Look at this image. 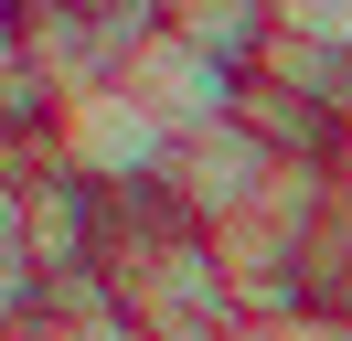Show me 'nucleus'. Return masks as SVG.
<instances>
[{
  "label": "nucleus",
  "instance_id": "nucleus-1",
  "mask_svg": "<svg viewBox=\"0 0 352 341\" xmlns=\"http://www.w3.org/2000/svg\"><path fill=\"white\" fill-rule=\"evenodd\" d=\"M171 128L150 118V107L129 96V85H96V96H65V118H54V160L86 170L96 192H160V170H171Z\"/></svg>",
  "mask_w": 352,
  "mask_h": 341
},
{
  "label": "nucleus",
  "instance_id": "nucleus-2",
  "mask_svg": "<svg viewBox=\"0 0 352 341\" xmlns=\"http://www.w3.org/2000/svg\"><path fill=\"white\" fill-rule=\"evenodd\" d=\"M278 149L256 139L245 118H224V128H192V139L171 149V170H160V203L182 213V224H203V234H224V224H245V213L267 203V182H278Z\"/></svg>",
  "mask_w": 352,
  "mask_h": 341
},
{
  "label": "nucleus",
  "instance_id": "nucleus-3",
  "mask_svg": "<svg viewBox=\"0 0 352 341\" xmlns=\"http://www.w3.org/2000/svg\"><path fill=\"white\" fill-rule=\"evenodd\" d=\"M118 85H129V96L150 107L160 128H171V139H192V128H224V118L245 107V75H235L224 54H203L192 32H150V43H139V64H129Z\"/></svg>",
  "mask_w": 352,
  "mask_h": 341
},
{
  "label": "nucleus",
  "instance_id": "nucleus-4",
  "mask_svg": "<svg viewBox=\"0 0 352 341\" xmlns=\"http://www.w3.org/2000/svg\"><path fill=\"white\" fill-rule=\"evenodd\" d=\"M245 128H256L278 160H309V170H342L352 149H342V118H331L320 96H299V85H278V75H245V107H235Z\"/></svg>",
  "mask_w": 352,
  "mask_h": 341
},
{
  "label": "nucleus",
  "instance_id": "nucleus-5",
  "mask_svg": "<svg viewBox=\"0 0 352 341\" xmlns=\"http://www.w3.org/2000/svg\"><path fill=\"white\" fill-rule=\"evenodd\" d=\"M171 32H192L203 54H224L235 75H256L278 43V0H171Z\"/></svg>",
  "mask_w": 352,
  "mask_h": 341
},
{
  "label": "nucleus",
  "instance_id": "nucleus-6",
  "mask_svg": "<svg viewBox=\"0 0 352 341\" xmlns=\"http://www.w3.org/2000/svg\"><path fill=\"white\" fill-rule=\"evenodd\" d=\"M288 43H320V54H352V0H278Z\"/></svg>",
  "mask_w": 352,
  "mask_h": 341
},
{
  "label": "nucleus",
  "instance_id": "nucleus-7",
  "mask_svg": "<svg viewBox=\"0 0 352 341\" xmlns=\"http://www.w3.org/2000/svg\"><path fill=\"white\" fill-rule=\"evenodd\" d=\"M0 267H32V170H0Z\"/></svg>",
  "mask_w": 352,
  "mask_h": 341
},
{
  "label": "nucleus",
  "instance_id": "nucleus-8",
  "mask_svg": "<svg viewBox=\"0 0 352 341\" xmlns=\"http://www.w3.org/2000/svg\"><path fill=\"white\" fill-rule=\"evenodd\" d=\"M267 341H352V309H299V320H267Z\"/></svg>",
  "mask_w": 352,
  "mask_h": 341
},
{
  "label": "nucleus",
  "instance_id": "nucleus-9",
  "mask_svg": "<svg viewBox=\"0 0 352 341\" xmlns=\"http://www.w3.org/2000/svg\"><path fill=\"white\" fill-rule=\"evenodd\" d=\"M0 75H32V21L0 0Z\"/></svg>",
  "mask_w": 352,
  "mask_h": 341
},
{
  "label": "nucleus",
  "instance_id": "nucleus-10",
  "mask_svg": "<svg viewBox=\"0 0 352 341\" xmlns=\"http://www.w3.org/2000/svg\"><path fill=\"white\" fill-rule=\"evenodd\" d=\"M11 11H22V21H54V11H75V0H11Z\"/></svg>",
  "mask_w": 352,
  "mask_h": 341
},
{
  "label": "nucleus",
  "instance_id": "nucleus-11",
  "mask_svg": "<svg viewBox=\"0 0 352 341\" xmlns=\"http://www.w3.org/2000/svg\"><path fill=\"white\" fill-rule=\"evenodd\" d=\"M224 341H267V320H245V331H224Z\"/></svg>",
  "mask_w": 352,
  "mask_h": 341
},
{
  "label": "nucleus",
  "instance_id": "nucleus-12",
  "mask_svg": "<svg viewBox=\"0 0 352 341\" xmlns=\"http://www.w3.org/2000/svg\"><path fill=\"white\" fill-rule=\"evenodd\" d=\"M342 203H352V160H342Z\"/></svg>",
  "mask_w": 352,
  "mask_h": 341
}]
</instances>
